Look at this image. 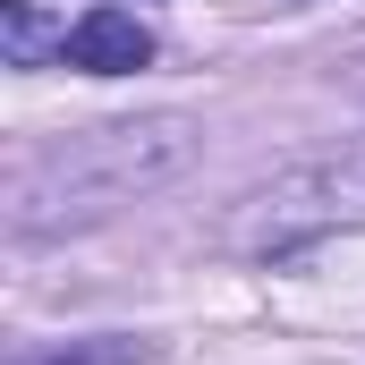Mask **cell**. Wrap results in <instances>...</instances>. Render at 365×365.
Listing matches in <instances>:
<instances>
[{"label":"cell","mask_w":365,"mask_h":365,"mask_svg":"<svg viewBox=\"0 0 365 365\" xmlns=\"http://www.w3.org/2000/svg\"><path fill=\"white\" fill-rule=\"evenodd\" d=\"M60 60L86 68V77H128V68L153 60V34H145L128 9H86V17L68 26V51H60Z\"/></svg>","instance_id":"6da1fadb"},{"label":"cell","mask_w":365,"mask_h":365,"mask_svg":"<svg viewBox=\"0 0 365 365\" xmlns=\"http://www.w3.org/2000/svg\"><path fill=\"white\" fill-rule=\"evenodd\" d=\"M0 43H9L17 68H34L43 51H68V26H51L34 0H0Z\"/></svg>","instance_id":"7a4b0ae2"}]
</instances>
